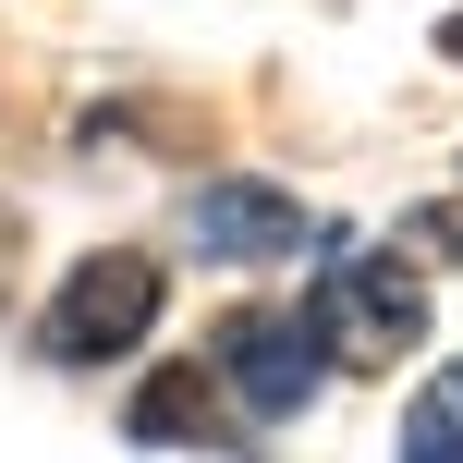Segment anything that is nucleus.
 I'll use <instances>...</instances> for the list:
<instances>
[{
  "label": "nucleus",
  "instance_id": "1",
  "mask_svg": "<svg viewBox=\"0 0 463 463\" xmlns=\"http://www.w3.org/2000/svg\"><path fill=\"white\" fill-rule=\"evenodd\" d=\"M305 317H317L329 366H354V378L402 366V354L427 342V256H415V244H354V232H329Z\"/></svg>",
  "mask_w": 463,
  "mask_h": 463
},
{
  "label": "nucleus",
  "instance_id": "8",
  "mask_svg": "<svg viewBox=\"0 0 463 463\" xmlns=\"http://www.w3.org/2000/svg\"><path fill=\"white\" fill-rule=\"evenodd\" d=\"M13 256H24V220L0 208V305H13Z\"/></svg>",
  "mask_w": 463,
  "mask_h": 463
},
{
  "label": "nucleus",
  "instance_id": "2",
  "mask_svg": "<svg viewBox=\"0 0 463 463\" xmlns=\"http://www.w3.org/2000/svg\"><path fill=\"white\" fill-rule=\"evenodd\" d=\"M159 305H171L159 256H146V244H98V256H73L61 293L37 305V354H49V366H122V354L159 329Z\"/></svg>",
  "mask_w": 463,
  "mask_h": 463
},
{
  "label": "nucleus",
  "instance_id": "9",
  "mask_svg": "<svg viewBox=\"0 0 463 463\" xmlns=\"http://www.w3.org/2000/svg\"><path fill=\"white\" fill-rule=\"evenodd\" d=\"M439 61H463V13H451V24H439Z\"/></svg>",
  "mask_w": 463,
  "mask_h": 463
},
{
  "label": "nucleus",
  "instance_id": "6",
  "mask_svg": "<svg viewBox=\"0 0 463 463\" xmlns=\"http://www.w3.org/2000/svg\"><path fill=\"white\" fill-rule=\"evenodd\" d=\"M402 451L415 463H463V366H439L415 402H402Z\"/></svg>",
  "mask_w": 463,
  "mask_h": 463
},
{
  "label": "nucleus",
  "instance_id": "4",
  "mask_svg": "<svg viewBox=\"0 0 463 463\" xmlns=\"http://www.w3.org/2000/svg\"><path fill=\"white\" fill-rule=\"evenodd\" d=\"M184 244H195V256H220V269H280V256L329 244V232H317V208H305L293 184L220 171V184H195V195H184Z\"/></svg>",
  "mask_w": 463,
  "mask_h": 463
},
{
  "label": "nucleus",
  "instance_id": "5",
  "mask_svg": "<svg viewBox=\"0 0 463 463\" xmlns=\"http://www.w3.org/2000/svg\"><path fill=\"white\" fill-rule=\"evenodd\" d=\"M122 439L135 451H232V439H256V415H232L220 366H146L135 402H122Z\"/></svg>",
  "mask_w": 463,
  "mask_h": 463
},
{
  "label": "nucleus",
  "instance_id": "7",
  "mask_svg": "<svg viewBox=\"0 0 463 463\" xmlns=\"http://www.w3.org/2000/svg\"><path fill=\"white\" fill-rule=\"evenodd\" d=\"M402 244H415L427 269H451V256H463V195H439V208H415V220H402Z\"/></svg>",
  "mask_w": 463,
  "mask_h": 463
},
{
  "label": "nucleus",
  "instance_id": "3",
  "mask_svg": "<svg viewBox=\"0 0 463 463\" xmlns=\"http://www.w3.org/2000/svg\"><path fill=\"white\" fill-rule=\"evenodd\" d=\"M208 366H220V391L244 402L256 427H293L305 402H317V378H329V342H317L305 305H232L220 342H208Z\"/></svg>",
  "mask_w": 463,
  "mask_h": 463
}]
</instances>
